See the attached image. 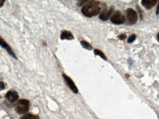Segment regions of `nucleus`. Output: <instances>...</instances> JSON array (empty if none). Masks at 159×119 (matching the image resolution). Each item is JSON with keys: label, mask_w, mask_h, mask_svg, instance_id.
I'll use <instances>...</instances> for the list:
<instances>
[{"label": "nucleus", "mask_w": 159, "mask_h": 119, "mask_svg": "<svg viewBox=\"0 0 159 119\" xmlns=\"http://www.w3.org/2000/svg\"><path fill=\"white\" fill-rule=\"evenodd\" d=\"M88 1H79L78 3H77V4L79 7H80L84 5V4L86 3H87Z\"/></svg>", "instance_id": "obj_15"}, {"label": "nucleus", "mask_w": 159, "mask_h": 119, "mask_svg": "<svg viewBox=\"0 0 159 119\" xmlns=\"http://www.w3.org/2000/svg\"><path fill=\"white\" fill-rule=\"evenodd\" d=\"M5 86L3 82H0V90H2L5 89Z\"/></svg>", "instance_id": "obj_16"}, {"label": "nucleus", "mask_w": 159, "mask_h": 119, "mask_svg": "<svg viewBox=\"0 0 159 119\" xmlns=\"http://www.w3.org/2000/svg\"><path fill=\"white\" fill-rule=\"evenodd\" d=\"M29 101L27 100H20L15 105V110L19 114H25L29 111Z\"/></svg>", "instance_id": "obj_2"}, {"label": "nucleus", "mask_w": 159, "mask_h": 119, "mask_svg": "<svg viewBox=\"0 0 159 119\" xmlns=\"http://www.w3.org/2000/svg\"><path fill=\"white\" fill-rule=\"evenodd\" d=\"M159 13V3L158 4V6H157V10H156V14L157 15H158Z\"/></svg>", "instance_id": "obj_19"}, {"label": "nucleus", "mask_w": 159, "mask_h": 119, "mask_svg": "<svg viewBox=\"0 0 159 119\" xmlns=\"http://www.w3.org/2000/svg\"><path fill=\"white\" fill-rule=\"evenodd\" d=\"M0 46H1V47H3V48H4L5 49H6L9 55H10L13 58L16 60H17V57L16 56L15 53L12 50L11 48L10 47V46L7 43L5 40L1 36H0Z\"/></svg>", "instance_id": "obj_5"}, {"label": "nucleus", "mask_w": 159, "mask_h": 119, "mask_svg": "<svg viewBox=\"0 0 159 119\" xmlns=\"http://www.w3.org/2000/svg\"><path fill=\"white\" fill-rule=\"evenodd\" d=\"M136 38V35H132L131 36H130L129 37V38L128 39V42L129 43H132L135 40Z\"/></svg>", "instance_id": "obj_14"}, {"label": "nucleus", "mask_w": 159, "mask_h": 119, "mask_svg": "<svg viewBox=\"0 0 159 119\" xmlns=\"http://www.w3.org/2000/svg\"><path fill=\"white\" fill-rule=\"evenodd\" d=\"M5 1H0V7H2L3 6Z\"/></svg>", "instance_id": "obj_18"}, {"label": "nucleus", "mask_w": 159, "mask_h": 119, "mask_svg": "<svg viewBox=\"0 0 159 119\" xmlns=\"http://www.w3.org/2000/svg\"><path fill=\"white\" fill-rule=\"evenodd\" d=\"M61 40L67 39L68 40H72L74 39V37L69 31H64L61 33Z\"/></svg>", "instance_id": "obj_10"}, {"label": "nucleus", "mask_w": 159, "mask_h": 119, "mask_svg": "<svg viewBox=\"0 0 159 119\" xmlns=\"http://www.w3.org/2000/svg\"><path fill=\"white\" fill-rule=\"evenodd\" d=\"M94 53L96 55L100 56L101 58H102L103 60H104L105 61H107V57H106L105 55L99 50L95 49L94 50Z\"/></svg>", "instance_id": "obj_13"}, {"label": "nucleus", "mask_w": 159, "mask_h": 119, "mask_svg": "<svg viewBox=\"0 0 159 119\" xmlns=\"http://www.w3.org/2000/svg\"><path fill=\"white\" fill-rule=\"evenodd\" d=\"M127 36L125 34H122V35H120L119 36H118V38L120 39V40H124L126 38Z\"/></svg>", "instance_id": "obj_17"}, {"label": "nucleus", "mask_w": 159, "mask_h": 119, "mask_svg": "<svg viewBox=\"0 0 159 119\" xmlns=\"http://www.w3.org/2000/svg\"><path fill=\"white\" fill-rule=\"evenodd\" d=\"M125 17L119 11H116L112 15L110 21L112 23L115 24H122L125 21Z\"/></svg>", "instance_id": "obj_4"}, {"label": "nucleus", "mask_w": 159, "mask_h": 119, "mask_svg": "<svg viewBox=\"0 0 159 119\" xmlns=\"http://www.w3.org/2000/svg\"><path fill=\"white\" fill-rule=\"evenodd\" d=\"M81 11L85 16L88 17L96 16L101 12L100 3L96 1H88L82 7Z\"/></svg>", "instance_id": "obj_1"}, {"label": "nucleus", "mask_w": 159, "mask_h": 119, "mask_svg": "<svg viewBox=\"0 0 159 119\" xmlns=\"http://www.w3.org/2000/svg\"><path fill=\"white\" fill-rule=\"evenodd\" d=\"M38 116L36 115H33L31 114H27L21 117L20 119H39Z\"/></svg>", "instance_id": "obj_11"}, {"label": "nucleus", "mask_w": 159, "mask_h": 119, "mask_svg": "<svg viewBox=\"0 0 159 119\" xmlns=\"http://www.w3.org/2000/svg\"><path fill=\"white\" fill-rule=\"evenodd\" d=\"M80 43H81L82 46V47H84L85 49L90 50H92L93 48L91 45H90L88 42H86L85 41H82Z\"/></svg>", "instance_id": "obj_12"}, {"label": "nucleus", "mask_w": 159, "mask_h": 119, "mask_svg": "<svg viewBox=\"0 0 159 119\" xmlns=\"http://www.w3.org/2000/svg\"><path fill=\"white\" fill-rule=\"evenodd\" d=\"M156 3V1L155 0H144L142 1V4L143 6L145 7L148 9H150L152 8H153V7L155 6Z\"/></svg>", "instance_id": "obj_9"}, {"label": "nucleus", "mask_w": 159, "mask_h": 119, "mask_svg": "<svg viewBox=\"0 0 159 119\" xmlns=\"http://www.w3.org/2000/svg\"><path fill=\"white\" fill-rule=\"evenodd\" d=\"M158 39H159V34H158Z\"/></svg>", "instance_id": "obj_20"}, {"label": "nucleus", "mask_w": 159, "mask_h": 119, "mask_svg": "<svg viewBox=\"0 0 159 119\" xmlns=\"http://www.w3.org/2000/svg\"><path fill=\"white\" fill-rule=\"evenodd\" d=\"M114 10V8L113 7H110V9H105L104 10H103L102 12L101 15H100V19L103 21L108 20V19L110 18L112 13H113Z\"/></svg>", "instance_id": "obj_7"}, {"label": "nucleus", "mask_w": 159, "mask_h": 119, "mask_svg": "<svg viewBox=\"0 0 159 119\" xmlns=\"http://www.w3.org/2000/svg\"><path fill=\"white\" fill-rule=\"evenodd\" d=\"M126 16L127 21L130 25L136 23L138 19V15L136 12L132 9H127L126 10Z\"/></svg>", "instance_id": "obj_3"}, {"label": "nucleus", "mask_w": 159, "mask_h": 119, "mask_svg": "<svg viewBox=\"0 0 159 119\" xmlns=\"http://www.w3.org/2000/svg\"><path fill=\"white\" fill-rule=\"evenodd\" d=\"M5 97L9 102L13 103L18 99L19 96L15 91L10 90L7 93Z\"/></svg>", "instance_id": "obj_8"}, {"label": "nucleus", "mask_w": 159, "mask_h": 119, "mask_svg": "<svg viewBox=\"0 0 159 119\" xmlns=\"http://www.w3.org/2000/svg\"><path fill=\"white\" fill-rule=\"evenodd\" d=\"M62 77H63L64 79L67 84L68 87H69V88L71 89V90L73 91L75 94H77L78 93V89L76 86L73 81L71 79V78L67 76L65 74H62Z\"/></svg>", "instance_id": "obj_6"}]
</instances>
